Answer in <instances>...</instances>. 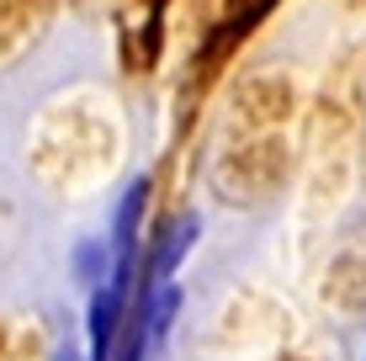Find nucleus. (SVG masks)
I'll return each mask as SVG.
<instances>
[{"label":"nucleus","mask_w":366,"mask_h":361,"mask_svg":"<svg viewBox=\"0 0 366 361\" xmlns=\"http://www.w3.org/2000/svg\"><path fill=\"white\" fill-rule=\"evenodd\" d=\"M117 112H107V102L96 96H69V102L48 107L43 122H37V165H43V181L54 186H91L96 170L117 165Z\"/></svg>","instance_id":"f257e3e1"},{"label":"nucleus","mask_w":366,"mask_h":361,"mask_svg":"<svg viewBox=\"0 0 366 361\" xmlns=\"http://www.w3.org/2000/svg\"><path fill=\"white\" fill-rule=\"evenodd\" d=\"M202 239V218L197 213H175L154 229L149 239V260L138 271V287H159V282H175V266L192 255V244Z\"/></svg>","instance_id":"f03ea898"},{"label":"nucleus","mask_w":366,"mask_h":361,"mask_svg":"<svg viewBox=\"0 0 366 361\" xmlns=\"http://www.w3.org/2000/svg\"><path fill=\"white\" fill-rule=\"evenodd\" d=\"M149 176L128 181V192L117 197V207H112V250L117 260H138V244H144V213H149Z\"/></svg>","instance_id":"7ed1b4c3"},{"label":"nucleus","mask_w":366,"mask_h":361,"mask_svg":"<svg viewBox=\"0 0 366 361\" xmlns=\"http://www.w3.org/2000/svg\"><path fill=\"white\" fill-rule=\"evenodd\" d=\"M117 277V250H112V239H85L74 244V282L80 287H107V282Z\"/></svg>","instance_id":"20e7f679"},{"label":"nucleus","mask_w":366,"mask_h":361,"mask_svg":"<svg viewBox=\"0 0 366 361\" xmlns=\"http://www.w3.org/2000/svg\"><path fill=\"white\" fill-rule=\"evenodd\" d=\"M43 16L48 11H21V0H0V54H16V43L32 37Z\"/></svg>","instance_id":"39448f33"}]
</instances>
